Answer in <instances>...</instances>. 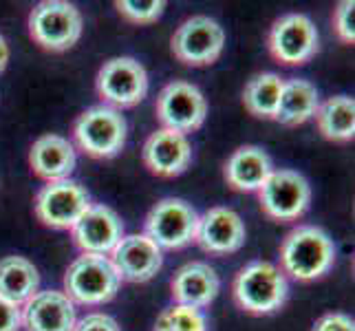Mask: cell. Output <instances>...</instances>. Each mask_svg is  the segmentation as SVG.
Segmentation results:
<instances>
[{
    "label": "cell",
    "instance_id": "1",
    "mask_svg": "<svg viewBox=\"0 0 355 331\" xmlns=\"http://www.w3.org/2000/svg\"><path fill=\"white\" fill-rule=\"evenodd\" d=\"M336 263V245L318 226H298L280 245V269L300 283L322 278Z\"/></svg>",
    "mask_w": 355,
    "mask_h": 331
},
{
    "label": "cell",
    "instance_id": "2",
    "mask_svg": "<svg viewBox=\"0 0 355 331\" xmlns=\"http://www.w3.org/2000/svg\"><path fill=\"white\" fill-rule=\"evenodd\" d=\"M289 283L283 269L269 261H252L232 280L236 307L252 316H269L287 303Z\"/></svg>",
    "mask_w": 355,
    "mask_h": 331
},
{
    "label": "cell",
    "instance_id": "3",
    "mask_svg": "<svg viewBox=\"0 0 355 331\" xmlns=\"http://www.w3.org/2000/svg\"><path fill=\"white\" fill-rule=\"evenodd\" d=\"M119 285L121 278L108 256L82 254L64 274V294L73 305H104L117 296Z\"/></svg>",
    "mask_w": 355,
    "mask_h": 331
},
{
    "label": "cell",
    "instance_id": "4",
    "mask_svg": "<svg viewBox=\"0 0 355 331\" xmlns=\"http://www.w3.org/2000/svg\"><path fill=\"white\" fill-rule=\"evenodd\" d=\"M128 126L119 110L111 106H91L73 124L78 148L93 159H113L126 146Z\"/></svg>",
    "mask_w": 355,
    "mask_h": 331
},
{
    "label": "cell",
    "instance_id": "5",
    "mask_svg": "<svg viewBox=\"0 0 355 331\" xmlns=\"http://www.w3.org/2000/svg\"><path fill=\"white\" fill-rule=\"evenodd\" d=\"M82 14L64 0H44L29 14V35L44 51H67L82 38Z\"/></svg>",
    "mask_w": 355,
    "mask_h": 331
},
{
    "label": "cell",
    "instance_id": "6",
    "mask_svg": "<svg viewBox=\"0 0 355 331\" xmlns=\"http://www.w3.org/2000/svg\"><path fill=\"white\" fill-rule=\"evenodd\" d=\"M259 203L265 217L289 223L300 219L311 205V186L296 170H272L259 188Z\"/></svg>",
    "mask_w": 355,
    "mask_h": 331
},
{
    "label": "cell",
    "instance_id": "7",
    "mask_svg": "<svg viewBox=\"0 0 355 331\" xmlns=\"http://www.w3.org/2000/svg\"><path fill=\"white\" fill-rule=\"evenodd\" d=\"M225 31L210 16L183 20L170 38V51L186 67H210L223 53Z\"/></svg>",
    "mask_w": 355,
    "mask_h": 331
},
{
    "label": "cell",
    "instance_id": "8",
    "mask_svg": "<svg viewBox=\"0 0 355 331\" xmlns=\"http://www.w3.org/2000/svg\"><path fill=\"white\" fill-rule=\"evenodd\" d=\"M95 89L104 106L132 108L148 93V73L135 58H111L97 71Z\"/></svg>",
    "mask_w": 355,
    "mask_h": 331
},
{
    "label": "cell",
    "instance_id": "9",
    "mask_svg": "<svg viewBox=\"0 0 355 331\" xmlns=\"http://www.w3.org/2000/svg\"><path fill=\"white\" fill-rule=\"evenodd\" d=\"M91 205V194L82 183L62 179L40 188L35 194L33 210L42 226L51 230H71Z\"/></svg>",
    "mask_w": 355,
    "mask_h": 331
},
{
    "label": "cell",
    "instance_id": "10",
    "mask_svg": "<svg viewBox=\"0 0 355 331\" xmlns=\"http://www.w3.org/2000/svg\"><path fill=\"white\" fill-rule=\"evenodd\" d=\"M199 214L183 199H162L146 217V232L159 250H181L197 237Z\"/></svg>",
    "mask_w": 355,
    "mask_h": 331
},
{
    "label": "cell",
    "instance_id": "11",
    "mask_svg": "<svg viewBox=\"0 0 355 331\" xmlns=\"http://www.w3.org/2000/svg\"><path fill=\"white\" fill-rule=\"evenodd\" d=\"M155 113L166 130L188 135L203 126L207 117V100L194 84L175 80L159 91Z\"/></svg>",
    "mask_w": 355,
    "mask_h": 331
},
{
    "label": "cell",
    "instance_id": "12",
    "mask_svg": "<svg viewBox=\"0 0 355 331\" xmlns=\"http://www.w3.org/2000/svg\"><path fill=\"white\" fill-rule=\"evenodd\" d=\"M267 46L278 65L300 67V65H307L318 53L320 38H318V29L309 16L287 14V16H280L272 24Z\"/></svg>",
    "mask_w": 355,
    "mask_h": 331
},
{
    "label": "cell",
    "instance_id": "13",
    "mask_svg": "<svg viewBox=\"0 0 355 331\" xmlns=\"http://www.w3.org/2000/svg\"><path fill=\"white\" fill-rule=\"evenodd\" d=\"M71 235L82 254L108 256L124 239V223L113 207L97 203L80 217L78 223L71 228Z\"/></svg>",
    "mask_w": 355,
    "mask_h": 331
},
{
    "label": "cell",
    "instance_id": "14",
    "mask_svg": "<svg viewBox=\"0 0 355 331\" xmlns=\"http://www.w3.org/2000/svg\"><path fill=\"white\" fill-rule=\"evenodd\" d=\"M245 237H248V232H245V223L239 212H234L232 207L216 205L199 217L194 241L199 243L203 252L223 256L239 252L245 245Z\"/></svg>",
    "mask_w": 355,
    "mask_h": 331
},
{
    "label": "cell",
    "instance_id": "15",
    "mask_svg": "<svg viewBox=\"0 0 355 331\" xmlns=\"http://www.w3.org/2000/svg\"><path fill=\"white\" fill-rule=\"evenodd\" d=\"M108 259H111L121 280L148 283L164 265V252L146 235H128L115 245Z\"/></svg>",
    "mask_w": 355,
    "mask_h": 331
},
{
    "label": "cell",
    "instance_id": "16",
    "mask_svg": "<svg viewBox=\"0 0 355 331\" xmlns=\"http://www.w3.org/2000/svg\"><path fill=\"white\" fill-rule=\"evenodd\" d=\"M141 159L144 166L157 177H179L186 173L192 162V146L186 135L159 128L146 139Z\"/></svg>",
    "mask_w": 355,
    "mask_h": 331
},
{
    "label": "cell",
    "instance_id": "17",
    "mask_svg": "<svg viewBox=\"0 0 355 331\" xmlns=\"http://www.w3.org/2000/svg\"><path fill=\"white\" fill-rule=\"evenodd\" d=\"M24 331H73L76 327V305L64 291L46 289L20 307Z\"/></svg>",
    "mask_w": 355,
    "mask_h": 331
},
{
    "label": "cell",
    "instance_id": "18",
    "mask_svg": "<svg viewBox=\"0 0 355 331\" xmlns=\"http://www.w3.org/2000/svg\"><path fill=\"white\" fill-rule=\"evenodd\" d=\"M218 289H221V280H218L216 269L203 261L181 265L170 278V294L175 303L183 307H210L218 296Z\"/></svg>",
    "mask_w": 355,
    "mask_h": 331
},
{
    "label": "cell",
    "instance_id": "19",
    "mask_svg": "<svg viewBox=\"0 0 355 331\" xmlns=\"http://www.w3.org/2000/svg\"><path fill=\"white\" fill-rule=\"evenodd\" d=\"M78 157L73 144L60 135H42L33 142L29 151V166L35 177L42 181H62L69 179L76 170Z\"/></svg>",
    "mask_w": 355,
    "mask_h": 331
},
{
    "label": "cell",
    "instance_id": "20",
    "mask_svg": "<svg viewBox=\"0 0 355 331\" xmlns=\"http://www.w3.org/2000/svg\"><path fill=\"white\" fill-rule=\"evenodd\" d=\"M272 157L259 146H241L230 155L223 168L227 186L236 192H259L265 179L272 175Z\"/></svg>",
    "mask_w": 355,
    "mask_h": 331
},
{
    "label": "cell",
    "instance_id": "21",
    "mask_svg": "<svg viewBox=\"0 0 355 331\" xmlns=\"http://www.w3.org/2000/svg\"><path fill=\"white\" fill-rule=\"evenodd\" d=\"M40 289V274L24 256H5L0 261V298L22 307Z\"/></svg>",
    "mask_w": 355,
    "mask_h": 331
},
{
    "label": "cell",
    "instance_id": "22",
    "mask_svg": "<svg viewBox=\"0 0 355 331\" xmlns=\"http://www.w3.org/2000/svg\"><path fill=\"white\" fill-rule=\"evenodd\" d=\"M318 106H320V97L309 80H289L283 84L276 121L285 126H300L315 115Z\"/></svg>",
    "mask_w": 355,
    "mask_h": 331
},
{
    "label": "cell",
    "instance_id": "23",
    "mask_svg": "<svg viewBox=\"0 0 355 331\" xmlns=\"http://www.w3.org/2000/svg\"><path fill=\"white\" fill-rule=\"evenodd\" d=\"M318 130L329 142H351L355 135V102L349 95L329 97L315 110Z\"/></svg>",
    "mask_w": 355,
    "mask_h": 331
},
{
    "label": "cell",
    "instance_id": "24",
    "mask_svg": "<svg viewBox=\"0 0 355 331\" xmlns=\"http://www.w3.org/2000/svg\"><path fill=\"white\" fill-rule=\"evenodd\" d=\"M285 80L276 73H259L254 76L243 91V106L250 115L259 119H276V110L283 93Z\"/></svg>",
    "mask_w": 355,
    "mask_h": 331
},
{
    "label": "cell",
    "instance_id": "25",
    "mask_svg": "<svg viewBox=\"0 0 355 331\" xmlns=\"http://www.w3.org/2000/svg\"><path fill=\"white\" fill-rule=\"evenodd\" d=\"M153 331H207V318L201 309L170 305L159 314Z\"/></svg>",
    "mask_w": 355,
    "mask_h": 331
},
{
    "label": "cell",
    "instance_id": "26",
    "mask_svg": "<svg viewBox=\"0 0 355 331\" xmlns=\"http://www.w3.org/2000/svg\"><path fill=\"white\" fill-rule=\"evenodd\" d=\"M119 16L132 24H153L164 16V0H117Z\"/></svg>",
    "mask_w": 355,
    "mask_h": 331
},
{
    "label": "cell",
    "instance_id": "27",
    "mask_svg": "<svg viewBox=\"0 0 355 331\" xmlns=\"http://www.w3.org/2000/svg\"><path fill=\"white\" fill-rule=\"evenodd\" d=\"M334 29L338 38L345 44L355 42V3L353 0H342L334 14Z\"/></svg>",
    "mask_w": 355,
    "mask_h": 331
},
{
    "label": "cell",
    "instance_id": "28",
    "mask_svg": "<svg viewBox=\"0 0 355 331\" xmlns=\"http://www.w3.org/2000/svg\"><path fill=\"white\" fill-rule=\"evenodd\" d=\"M73 331H121L117 321L108 314H87L82 321H76Z\"/></svg>",
    "mask_w": 355,
    "mask_h": 331
},
{
    "label": "cell",
    "instance_id": "29",
    "mask_svg": "<svg viewBox=\"0 0 355 331\" xmlns=\"http://www.w3.org/2000/svg\"><path fill=\"white\" fill-rule=\"evenodd\" d=\"M311 331H355V323L347 314H324L318 318Z\"/></svg>",
    "mask_w": 355,
    "mask_h": 331
},
{
    "label": "cell",
    "instance_id": "30",
    "mask_svg": "<svg viewBox=\"0 0 355 331\" xmlns=\"http://www.w3.org/2000/svg\"><path fill=\"white\" fill-rule=\"evenodd\" d=\"M20 329H22L20 307L0 298V331H20Z\"/></svg>",
    "mask_w": 355,
    "mask_h": 331
},
{
    "label": "cell",
    "instance_id": "31",
    "mask_svg": "<svg viewBox=\"0 0 355 331\" xmlns=\"http://www.w3.org/2000/svg\"><path fill=\"white\" fill-rule=\"evenodd\" d=\"M7 62H9V46L3 35H0V73L7 69Z\"/></svg>",
    "mask_w": 355,
    "mask_h": 331
}]
</instances>
